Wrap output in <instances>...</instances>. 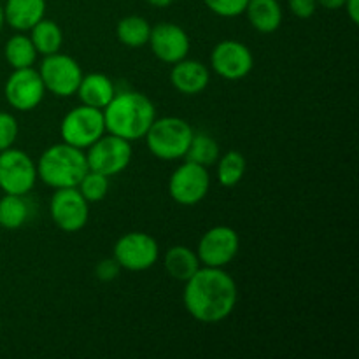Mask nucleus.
Masks as SVG:
<instances>
[{"mask_svg":"<svg viewBox=\"0 0 359 359\" xmlns=\"http://www.w3.org/2000/svg\"><path fill=\"white\" fill-rule=\"evenodd\" d=\"M238 300L237 283L224 269L200 266L184 283L182 304L195 321L217 325L231 316Z\"/></svg>","mask_w":359,"mask_h":359,"instance_id":"obj_1","label":"nucleus"},{"mask_svg":"<svg viewBox=\"0 0 359 359\" xmlns=\"http://www.w3.org/2000/svg\"><path fill=\"white\" fill-rule=\"evenodd\" d=\"M105 132L133 142L146 137L156 119V107L149 97L140 91H116L114 98L102 109Z\"/></svg>","mask_w":359,"mask_h":359,"instance_id":"obj_2","label":"nucleus"},{"mask_svg":"<svg viewBox=\"0 0 359 359\" xmlns=\"http://www.w3.org/2000/svg\"><path fill=\"white\" fill-rule=\"evenodd\" d=\"M35 165L37 177L53 189L76 188L84 174L90 170L84 149L70 146L63 140L48 147Z\"/></svg>","mask_w":359,"mask_h":359,"instance_id":"obj_3","label":"nucleus"},{"mask_svg":"<svg viewBox=\"0 0 359 359\" xmlns=\"http://www.w3.org/2000/svg\"><path fill=\"white\" fill-rule=\"evenodd\" d=\"M193 128L186 119L177 116L156 118L146 133L147 149L158 160L175 161L186 156L193 139Z\"/></svg>","mask_w":359,"mask_h":359,"instance_id":"obj_4","label":"nucleus"},{"mask_svg":"<svg viewBox=\"0 0 359 359\" xmlns=\"http://www.w3.org/2000/svg\"><path fill=\"white\" fill-rule=\"evenodd\" d=\"M105 133L104 112L100 109L83 105L72 109L60 123V135L63 142L79 149H88Z\"/></svg>","mask_w":359,"mask_h":359,"instance_id":"obj_5","label":"nucleus"},{"mask_svg":"<svg viewBox=\"0 0 359 359\" xmlns=\"http://www.w3.org/2000/svg\"><path fill=\"white\" fill-rule=\"evenodd\" d=\"M84 153H86L88 168L100 172L107 177H114L125 172L133 156L132 142L107 132L97 142L91 144Z\"/></svg>","mask_w":359,"mask_h":359,"instance_id":"obj_6","label":"nucleus"},{"mask_svg":"<svg viewBox=\"0 0 359 359\" xmlns=\"http://www.w3.org/2000/svg\"><path fill=\"white\" fill-rule=\"evenodd\" d=\"M112 258L118 262L121 270L146 272L160 259V245L149 233L128 231L116 241Z\"/></svg>","mask_w":359,"mask_h":359,"instance_id":"obj_7","label":"nucleus"},{"mask_svg":"<svg viewBox=\"0 0 359 359\" xmlns=\"http://www.w3.org/2000/svg\"><path fill=\"white\" fill-rule=\"evenodd\" d=\"M39 74H41L46 91L60 98L74 97L84 76L77 60L60 51L44 56L39 67Z\"/></svg>","mask_w":359,"mask_h":359,"instance_id":"obj_8","label":"nucleus"},{"mask_svg":"<svg viewBox=\"0 0 359 359\" xmlns=\"http://www.w3.org/2000/svg\"><path fill=\"white\" fill-rule=\"evenodd\" d=\"M209 170L188 160L179 165L168 179V195L175 203L184 207H193L202 202L209 193Z\"/></svg>","mask_w":359,"mask_h":359,"instance_id":"obj_9","label":"nucleus"},{"mask_svg":"<svg viewBox=\"0 0 359 359\" xmlns=\"http://www.w3.org/2000/svg\"><path fill=\"white\" fill-rule=\"evenodd\" d=\"M37 179V165L25 151L9 147L0 153V189L4 193L27 196Z\"/></svg>","mask_w":359,"mask_h":359,"instance_id":"obj_10","label":"nucleus"},{"mask_svg":"<svg viewBox=\"0 0 359 359\" xmlns=\"http://www.w3.org/2000/svg\"><path fill=\"white\" fill-rule=\"evenodd\" d=\"M238 249H241V237L237 231L226 224H217L209 228L200 237L196 255L202 266L224 269L237 258Z\"/></svg>","mask_w":359,"mask_h":359,"instance_id":"obj_11","label":"nucleus"},{"mask_svg":"<svg viewBox=\"0 0 359 359\" xmlns=\"http://www.w3.org/2000/svg\"><path fill=\"white\" fill-rule=\"evenodd\" d=\"M49 216L56 228L65 233H77L90 219V203L77 188H58L49 200Z\"/></svg>","mask_w":359,"mask_h":359,"instance_id":"obj_12","label":"nucleus"},{"mask_svg":"<svg viewBox=\"0 0 359 359\" xmlns=\"http://www.w3.org/2000/svg\"><path fill=\"white\" fill-rule=\"evenodd\" d=\"M7 104L21 112H30L42 104L46 95V86L39 70L34 67L27 69H14V72L7 77L4 86Z\"/></svg>","mask_w":359,"mask_h":359,"instance_id":"obj_13","label":"nucleus"},{"mask_svg":"<svg viewBox=\"0 0 359 359\" xmlns=\"http://www.w3.org/2000/svg\"><path fill=\"white\" fill-rule=\"evenodd\" d=\"M210 67L223 79L241 81L251 74L255 56L244 42L226 39L217 42L210 51Z\"/></svg>","mask_w":359,"mask_h":359,"instance_id":"obj_14","label":"nucleus"},{"mask_svg":"<svg viewBox=\"0 0 359 359\" xmlns=\"http://www.w3.org/2000/svg\"><path fill=\"white\" fill-rule=\"evenodd\" d=\"M147 44L151 46V51L160 62L174 65L188 56L191 41L189 35L182 27L175 23H158L151 27V35Z\"/></svg>","mask_w":359,"mask_h":359,"instance_id":"obj_15","label":"nucleus"},{"mask_svg":"<svg viewBox=\"0 0 359 359\" xmlns=\"http://www.w3.org/2000/svg\"><path fill=\"white\" fill-rule=\"evenodd\" d=\"M210 83V72L200 60H181L170 70V84L186 97L200 95Z\"/></svg>","mask_w":359,"mask_h":359,"instance_id":"obj_16","label":"nucleus"},{"mask_svg":"<svg viewBox=\"0 0 359 359\" xmlns=\"http://www.w3.org/2000/svg\"><path fill=\"white\" fill-rule=\"evenodd\" d=\"M76 95L79 97L83 105H90V107L100 109L102 111L114 98L116 86L111 77L105 76V74L91 72L83 76Z\"/></svg>","mask_w":359,"mask_h":359,"instance_id":"obj_17","label":"nucleus"},{"mask_svg":"<svg viewBox=\"0 0 359 359\" xmlns=\"http://www.w3.org/2000/svg\"><path fill=\"white\" fill-rule=\"evenodd\" d=\"M46 16V0H6L4 18L16 32H28Z\"/></svg>","mask_w":359,"mask_h":359,"instance_id":"obj_18","label":"nucleus"},{"mask_svg":"<svg viewBox=\"0 0 359 359\" xmlns=\"http://www.w3.org/2000/svg\"><path fill=\"white\" fill-rule=\"evenodd\" d=\"M244 14L259 34H273L283 25V7L279 0H249Z\"/></svg>","mask_w":359,"mask_h":359,"instance_id":"obj_19","label":"nucleus"},{"mask_svg":"<svg viewBox=\"0 0 359 359\" xmlns=\"http://www.w3.org/2000/svg\"><path fill=\"white\" fill-rule=\"evenodd\" d=\"M163 265L172 279L186 283L202 266V263H200L196 251L189 249L188 245H174L165 252Z\"/></svg>","mask_w":359,"mask_h":359,"instance_id":"obj_20","label":"nucleus"},{"mask_svg":"<svg viewBox=\"0 0 359 359\" xmlns=\"http://www.w3.org/2000/svg\"><path fill=\"white\" fill-rule=\"evenodd\" d=\"M149 21L139 14H130V16L121 18L116 25V37L126 48H144L149 41Z\"/></svg>","mask_w":359,"mask_h":359,"instance_id":"obj_21","label":"nucleus"},{"mask_svg":"<svg viewBox=\"0 0 359 359\" xmlns=\"http://www.w3.org/2000/svg\"><path fill=\"white\" fill-rule=\"evenodd\" d=\"M28 32H30V39L32 42H34L39 55H55V53H58L60 49H62L63 30L60 28V25L56 23V21L42 18V20L39 21V23H35Z\"/></svg>","mask_w":359,"mask_h":359,"instance_id":"obj_22","label":"nucleus"},{"mask_svg":"<svg viewBox=\"0 0 359 359\" xmlns=\"http://www.w3.org/2000/svg\"><path fill=\"white\" fill-rule=\"evenodd\" d=\"M37 55L39 53L32 42L30 35H25L23 32L9 37V41L6 42V48H4L6 62L13 67V70L34 67L37 62Z\"/></svg>","mask_w":359,"mask_h":359,"instance_id":"obj_23","label":"nucleus"},{"mask_svg":"<svg viewBox=\"0 0 359 359\" xmlns=\"http://www.w3.org/2000/svg\"><path fill=\"white\" fill-rule=\"evenodd\" d=\"M30 217V207L25 195H11L4 193L0 198V228L4 230H18Z\"/></svg>","mask_w":359,"mask_h":359,"instance_id":"obj_24","label":"nucleus"},{"mask_svg":"<svg viewBox=\"0 0 359 359\" xmlns=\"http://www.w3.org/2000/svg\"><path fill=\"white\" fill-rule=\"evenodd\" d=\"M217 165V181L223 188H235L248 172V160L241 151H228L221 154Z\"/></svg>","mask_w":359,"mask_h":359,"instance_id":"obj_25","label":"nucleus"},{"mask_svg":"<svg viewBox=\"0 0 359 359\" xmlns=\"http://www.w3.org/2000/svg\"><path fill=\"white\" fill-rule=\"evenodd\" d=\"M219 156V144H217V140L214 137L207 135V133H193L191 144H189L188 151H186L184 160L209 168L212 165H216Z\"/></svg>","mask_w":359,"mask_h":359,"instance_id":"obj_26","label":"nucleus"},{"mask_svg":"<svg viewBox=\"0 0 359 359\" xmlns=\"http://www.w3.org/2000/svg\"><path fill=\"white\" fill-rule=\"evenodd\" d=\"M109 186L111 184H109L107 175L100 174V172L88 170L76 188L79 189V193L86 198L88 203H97L107 196Z\"/></svg>","mask_w":359,"mask_h":359,"instance_id":"obj_27","label":"nucleus"},{"mask_svg":"<svg viewBox=\"0 0 359 359\" xmlns=\"http://www.w3.org/2000/svg\"><path fill=\"white\" fill-rule=\"evenodd\" d=\"M207 9L221 18H237L244 14L249 0H203Z\"/></svg>","mask_w":359,"mask_h":359,"instance_id":"obj_28","label":"nucleus"},{"mask_svg":"<svg viewBox=\"0 0 359 359\" xmlns=\"http://www.w3.org/2000/svg\"><path fill=\"white\" fill-rule=\"evenodd\" d=\"M18 132H20V126H18L16 118L9 112L0 111V153L14 146Z\"/></svg>","mask_w":359,"mask_h":359,"instance_id":"obj_29","label":"nucleus"},{"mask_svg":"<svg viewBox=\"0 0 359 359\" xmlns=\"http://www.w3.org/2000/svg\"><path fill=\"white\" fill-rule=\"evenodd\" d=\"M119 272H121V266L118 265L114 258H105L98 262V265L95 266V276L102 283H111V280L118 279Z\"/></svg>","mask_w":359,"mask_h":359,"instance_id":"obj_30","label":"nucleus"},{"mask_svg":"<svg viewBox=\"0 0 359 359\" xmlns=\"http://www.w3.org/2000/svg\"><path fill=\"white\" fill-rule=\"evenodd\" d=\"M291 14L300 20H309L318 11V0H287Z\"/></svg>","mask_w":359,"mask_h":359,"instance_id":"obj_31","label":"nucleus"},{"mask_svg":"<svg viewBox=\"0 0 359 359\" xmlns=\"http://www.w3.org/2000/svg\"><path fill=\"white\" fill-rule=\"evenodd\" d=\"M344 7H346V13L347 16H349V20L353 21L354 25H358L359 23V0H346Z\"/></svg>","mask_w":359,"mask_h":359,"instance_id":"obj_32","label":"nucleus"},{"mask_svg":"<svg viewBox=\"0 0 359 359\" xmlns=\"http://www.w3.org/2000/svg\"><path fill=\"white\" fill-rule=\"evenodd\" d=\"M346 0H318V6L325 7L328 11H337V9H342Z\"/></svg>","mask_w":359,"mask_h":359,"instance_id":"obj_33","label":"nucleus"},{"mask_svg":"<svg viewBox=\"0 0 359 359\" xmlns=\"http://www.w3.org/2000/svg\"><path fill=\"white\" fill-rule=\"evenodd\" d=\"M146 2L149 4V6L156 7V9H165V7L170 6V4L174 2V0H146Z\"/></svg>","mask_w":359,"mask_h":359,"instance_id":"obj_34","label":"nucleus"},{"mask_svg":"<svg viewBox=\"0 0 359 359\" xmlns=\"http://www.w3.org/2000/svg\"><path fill=\"white\" fill-rule=\"evenodd\" d=\"M4 25H6V18H4V6L0 4V32H2Z\"/></svg>","mask_w":359,"mask_h":359,"instance_id":"obj_35","label":"nucleus"},{"mask_svg":"<svg viewBox=\"0 0 359 359\" xmlns=\"http://www.w3.org/2000/svg\"><path fill=\"white\" fill-rule=\"evenodd\" d=\"M0 330H2V321H0Z\"/></svg>","mask_w":359,"mask_h":359,"instance_id":"obj_36","label":"nucleus"}]
</instances>
